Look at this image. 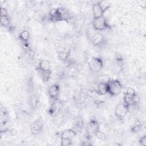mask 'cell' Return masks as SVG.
Returning <instances> with one entry per match:
<instances>
[{
  "instance_id": "cell-8",
  "label": "cell",
  "mask_w": 146,
  "mask_h": 146,
  "mask_svg": "<svg viewBox=\"0 0 146 146\" xmlns=\"http://www.w3.org/2000/svg\"><path fill=\"white\" fill-rule=\"evenodd\" d=\"M129 107L128 106H127L124 103L119 104L115 108V116L119 119L123 118L128 113Z\"/></svg>"
},
{
  "instance_id": "cell-4",
  "label": "cell",
  "mask_w": 146,
  "mask_h": 146,
  "mask_svg": "<svg viewBox=\"0 0 146 146\" xmlns=\"http://www.w3.org/2000/svg\"><path fill=\"white\" fill-rule=\"evenodd\" d=\"M88 65L91 71L97 72L102 68L103 62L102 59L99 57H92L88 60Z\"/></svg>"
},
{
  "instance_id": "cell-20",
  "label": "cell",
  "mask_w": 146,
  "mask_h": 146,
  "mask_svg": "<svg viewBox=\"0 0 146 146\" xmlns=\"http://www.w3.org/2000/svg\"><path fill=\"white\" fill-rule=\"evenodd\" d=\"M58 56L59 58L63 61L67 60L68 58V53L66 51H59L58 53Z\"/></svg>"
},
{
  "instance_id": "cell-1",
  "label": "cell",
  "mask_w": 146,
  "mask_h": 146,
  "mask_svg": "<svg viewBox=\"0 0 146 146\" xmlns=\"http://www.w3.org/2000/svg\"><path fill=\"white\" fill-rule=\"evenodd\" d=\"M107 93H108L111 96H116L121 92L123 86L121 82L118 80H111L107 84Z\"/></svg>"
},
{
  "instance_id": "cell-22",
  "label": "cell",
  "mask_w": 146,
  "mask_h": 146,
  "mask_svg": "<svg viewBox=\"0 0 146 146\" xmlns=\"http://www.w3.org/2000/svg\"><path fill=\"white\" fill-rule=\"evenodd\" d=\"M0 15H1V17H8L7 10L5 7H1L0 10Z\"/></svg>"
},
{
  "instance_id": "cell-14",
  "label": "cell",
  "mask_w": 146,
  "mask_h": 146,
  "mask_svg": "<svg viewBox=\"0 0 146 146\" xmlns=\"http://www.w3.org/2000/svg\"><path fill=\"white\" fill-rule=\"evenodd\" d=\"M39 69L40 71H47L50 70V63L48 60H42L39 64Z\"/></svg>"
},
{
  "instance_id": "cell-12",
  "label": "cell",
  "mask_w": 146,
  "mask_h": 146,
  "mask_svg": "<svg viewBox=\"0 0 146 146\" xmlns=\"http://www.w3.org/2000/svg\"><path fill=\"white\" fill-rule=\"evenodd\" d=\"M42 129V123L40 119H38L30 125V130L33 134L37 135L39 133Z\"/></svg>"
},
{
  "instance_id": "cell-5",
  "label": "cell",
  "mask_w": 146,
  "mask_h": 146,
  "mask_svg": "<svg viewBox=\"0 0 146 146\" xmlns=\"http://www.w3.org/2000/svg\"><path fill=\"white\" fill-rule=\"evenodd\" d=\"M108 26V24L104 16L94 18L92 21V27L97 31H103Z\"/></svg>"
},
{
  "instance_id": "cell-7",
  "label": "cell",
  "mask_w": 146,
  "mask_h": 146,
  "mask_svg": "<svg viewBox=\"0 0 146 146\" xmlns=\"http://www.w3.org/2000/svg\"><path fill=\"white\" fill-rule=\"evenodd\" d=\"M49 18L51 21L58 22L64 19V14L59 8L52 9L49 13Z\"/></svg>"
},
{
  "instance_id": "cell-25",
  "label": "cell",
  "mask_w": 146,
  "mask_h": 146,
  "mask_svg": "<svg viewBox=\"0 0 146 146\" xmlns=\"http://www.w3.org/2000/svg\"><path fill=\"white\" fill-rule=\"evenodd\" d=\"M81 145H91V143H86V141H84L83 143H82L81 144Z\"/></svg>"
},
{
  "instance_id": "cell-11",
  "label": "cell",
  "mask_w": 146,
  "mask_h": 146,
  "mask_svg": "<svg viewBox=\"0 0 146 146\" xmlns=\"http://www.w3.org/2000/svg\"><path fill=\"white\" fill-rule=\"evenodd\" d=\"M94 90L98 95H104L107 93V86L106 84L99 82L94 87Z\"/></svg>"
},
{
  "instance_id": "cell-17",
  "label": "cell",
  "mask_w": 146,
  "mask_h": 146,
  "mask_svg": "<svg viewBox=\"0 0 146 146\" xmlns=\"http://www.w3.org/2000/svg\"><path fill=\"white\" fill-rule=\"evenodd\" d=\"M99 2L102 10L104 13L110 7L111 3L107 1H99Z\"/></svg>"
},
{
  "instance_id": "cell-16",
  "label": "cell",
  "mask_w": 146,
  "mask_h": 146,
  "mask_svg": "<svg viewBox=\"0 0 146 146\" xmlns=\"http://www.w3.org/2000/svg\"><path fill=\"white\" fill-rule=\"evenodd\" d=\"M19 37L21 40L23 41L25 43H27L30 37V34L29 31L25 30L22 31L19 34Z\"/></svg>"
},
{
  "instance_id": "cell-3",
  "label": "cell",
  "mask_w": 146,
  "mask_h": 146,
  "mask_svg": "<svg viewBox=\"0 0 146 146\" xmlns=\"http://www.w3.org/2000/svg\"><path fill=\"white\" fill-rule=\"evenodd\" d=\"M100 130L99 124L95 119H91L87 123L86 128V133L88 138L95 136L96 133Z\"/></svg>"
},
{
  "instance_id": "cell-2",
  "label": "cell",
  "mask_w": 146,
  "mask_h": 146,
  "mask_svg": "<svg viewBox=\"0 0 146 146\" xmlns=\"http://www.w3.org/2000/svg\"><path fill=\"white\" fill-rule=\"evenodd\" d=\"M76 134V131L72 128L66 129L63 131L60 136V145L62 146H68L71 145L72 139Z\"/></svg>"
},
{
  "instance_id": "cell-6",
  "label": "cell",
  "mask_w": 146,
  "mask_h": 146,
  "mask_svg": "<svg viewBox=\"0 0 146 146\" xmlns=\"http://www.w3.org/2000/svg\"><path fill=\"white\" fill-rule=\"evenodd\" d=\"M136 95L135 90L132 88H128L124 93V103L130 107L134 104V97Z\"/></svg>"
},
{
  "instance_id": "cell-21",
  "label": "cell",
  "mask_w": 146,
  "mask_h": 146,
  "mask_svg": "<svg viewBox=\"0 0 146 146\" xmlns=\"http://www.w3.org/2000/svg\"><path fill=\"white\" fill-rule=\"evenodd\" d=\"M95 136L100 140H105L106 139L105 134L103 132H101L100 130L96 133Z\"/></svg>"
},
{
  "instance_id": "cell-19",
  "label": "cell",
  "mask_w": 146,
  "mask_h": 146,
  "mask_svg": "<svg viewBox=\"0 0 146 146\" xmlns=\"http://www.w3.org/2000/svg\"><path fill=\"white\" fill-rule=\"evenodd\" d=\"M110 80H111L110 78L107 75H105V74L102 75L99 78V82L101 83L107 84Z\"/></svg>"
},
{
  "instance_id": "cell-18",
  "label": "cell",
  "mask_w": 146,
  "mask_h": 146,
  "mask_svg": "<svg viewBox=\"0 0 146 146\" xmlns=\"http://www.w3.org/2000/svg\"><path fill=\"white\" fill-rule=\"evenodd\" d=\"M0 23L1 26L8 27L10 26V20L9 17H1Z\"/></svg>"
},
{
  "instance_id": "cell-10",
  "label": "cell",
  "mask_w": 146,
  "mask_h": 146,
  "mask_svg": "<svg viewBox=\"0 0 146 146\" xmlns=\"http://www.w3.org/2000/svg\"><path fill=\"white\" fill-rule=\"evenodd\" d=\"M59 86L57 84H54L48 87L47 93L51 99H56L59 94Z\"/></svg>"
},
{
  "instance_id": "cell-9",
  "label": "cell",
  "mask_w": 146,
  "mask_h": 146,
  "mask_svg": "<svg viewBox=\"0 0 146 146\" xmlns=\"http://www.w3.org/2000/svg\"><path fill=\"white\" fill-rule=\"evenodd\" d=\"M105 40L104 35L100 33H94L91 38V44L94 46H99L102 45Z\"/></svg>"
},
{
  "instance_id": "cell-15",
  "label": "cell",
  "mask_w": 146,
  "mask_h": 146,
  "mask_svg": "<svg viewBox=\"0 0 146 146\" xmlns=\"http://www.w3.org/2000/svg\"><path fill=\"white\" fill-rule=\"evenodd\" d=\"M40 71V75H41V79L42 81L45 83L47 82L51 78V70H47V71Z\"/></svg>"
},
{
  "instance_id": "cell-24",
  "label": "cell",
  "mask_w": 146,
  "mask_h": 146,
  "mask_svg": "<svg viewBox=\"0 0 146 146\" xmlns=\"http://www.w3.org/2000/svg\"><path fill=\"white\" fill-rule=\"evenodd\" d=\"M139 143L143 145H146V136L144 135L142 136L140 140H139Z\"/></svg>"
},
{
  "instance_id": "cell-23",
  "label": "cell",
  "mask_w": 146,
  "mask_h": 146,
  "mask_svg": "<svg viewBox=\"0 0 146 146\" xmlns=\"http://www.w3.org/2000/svg\"><path fill=\"white\" fill-rule=\"evenodd\" d=\"M137 3L143 9H145L146 7V1L145 0H141V1H138Z\"/></svg>"
},
{
  "instance_id": "cell-13",
  "label": "cell",
  "mask_w": 146,
  "mask_h": 146,
  "mask_svg": "<svg viewBox=\"0 0 146 146\" xmlns=\"http://www.w3.org/2000/svg\"><path fill=\"white\" fill-rule=\"evenodd\" d=\"M92 13L94 15V18L100 17L104 15V12L102 10L99 1L94 3L92 5Z\"/></svg>"
}]
</instances>
